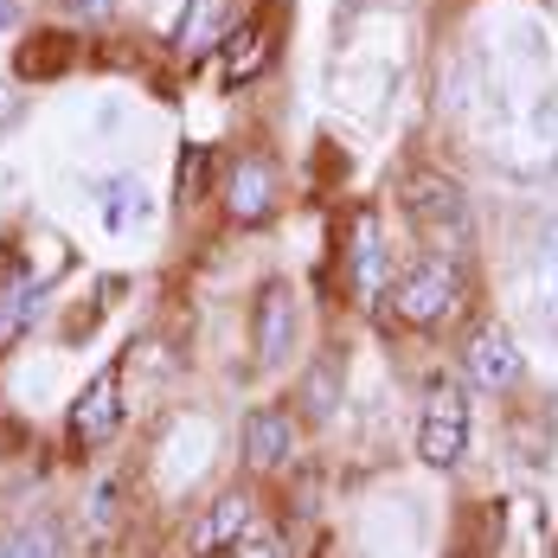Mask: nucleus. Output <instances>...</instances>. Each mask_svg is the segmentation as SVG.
I'll return each mask as SVG.
<instances>
[{"mask_svg":"<svg viewBox=\"0 0 558 558\" xmlns=\"http://www.w3.org/2000/svg\"><path fill=\"white\" fill-rule=\"evenodd\" d=\"M456 302H462L456 257H417V264H404L398 282H391V308H398L404 328H437V322H449Z\"/></svg>","mask_w":558,"mask_h":558,"instance_id":"1","label":"nucleus"},{"mask_svg":"<svg viewBox=\"0 0 558 558\" xmlns=\"http://www.w3.org/2000/svg\"><path fill=\"white\" fill-rule=\"evenodd\" d=\"M404 213H411V225H424L444 244V257H456V244L469 238V199L444 173H424V168L404 173Z\"/></svg>","mask_w":558,"mask_h":558,"instance_id":"2","label":"nucleus"},{"mask_svg":"<svg viewBox=\"0 0 558 558\" xmlns=\"http://www.w3.org/2000/svg\"><path fill=\"white\" fill-rule=\"evenodd\" d=\"M462 449H469V404H462L456 386H430L424 424H417V456H424L430 469H456Z\"/></svg>","mask_w":558,"mask_h":558,"instance_id":"3","label":"nucleus"},{"mask_svg":"<svg viewBox=\"0 0 558 558\" xmlns=\"http://www.w3.org/2000/svg\"><path fill=\"white\" fill-rule=\"evenodd\" d=\"M116 430H122V373H104V379H90L84 398L71 404V444L97 449V444H110Z\"/></svg>","mask_w":558,"mask_h":558,"instance_id":"4","label":"nucleus"},{"mask_svg":"<svg viewBox=\"0 0 558 558\" xmlns=\"http://www.w3.org/2000/svg\"><path fill=\"white\" fill-rule=\"evenodd\" d=\"M289 353H295V289L277 277L257 295V366H282Z\"/></svg>","mask_w":558,"mask_h":558,"instance_id":"5","label":"nucleus"},{"mask_svg":"<svg viewBox=\"0 0 558 558\" xmlns=\"http://www.w3.org/2000/svg\"><path fill=\"white\" fill-rule=\"evenodd\" d=\"M462 373H469V386H482V391H507L520 379V347H513V335L482 328L475 347H469V360H462Z\"/></svg>","mask_w":558,"mask_h":558,"instance_id":"6","label":"nucleus"},{"mask_svg":"<svg viewBox=\"0 0 558 558\" xmlns=\"http://www.w3.org/2000/svg\"><path fill=\"white\" fill-rule=\"evenodd\" d=\"M289 449H295L289 411H251V417H244V462H251V469H282Z\"/></svg>","mask_w":558,"mask_h":558,"instance_id":"7","label":"nucleus"},{"mask_svg":"<svg viewBox=\"0 0 558 558\" xmlns=\"http://www.w3.org/2000/svg\"><path fill=\"white\" fill-rule=\"evenodd\" d=\"M244 533H251V501H244V495H225V501H213V513L193 526V553L219 558V553H231Z\"/></svg>","mask_w":558,"mask_h":558,"instance_id":"8","label":"nucleus"},{"mask_svg":"<svg viewBox=\"0 0 558 558\" xmlns=\"http://www.w3.org/2000/svg\"><path fill=\"white\" fill-rule=\"evenodd\" d=\"M231 13H238V0H186V20H180L173 46H180L186 58H199L206 46H219V39H225Z\"/></svg>","mask_w":558,"mask_h":558,"instance_id":"9","label":"nucleus"},{"mask_svg":"<svg viewBox=\"0 0 558 558\" xmlns=\"http://www.w3.org/2000/svg\"><path fill=\"white\" fill-rule=\"evenodd\" d=\"M353 295L379 302L386 295V244H379V219L353 225Z\"/></svg>","mask_w":558,"mask_h":558,"instance_id":"10","label":"nucleus"},{"mask_svg":"<svg viewBox=\"0 0 558 558\" xmlns=\"http://www.w3.org/2000/svg\"><path fill=\"white\" fill-rule=\"evenodd\" d=\"M270 199H277V173L264 168L257 155H251V161H238V173H231V193H225L231 219H264V213H270Z\"/></svg>","mask_w":558,"mask_h":558,"instance_id":"11","label":"nucleus"},{"mask_svg":"<svg viewBox=\"0 0 558 558\" xmlns=\"http://www.w3.org/2000/svg\"><path fill=\"white\" fill-rule=\"evenodd\" d=\"M39 315H46V282H33V277L7 282V289H0V347H13Z\"/></svg>","mask_w":558,"mask_h":558,"instance_id":"12","label":"nucleus"},{"mask_svg":"<svg viewBox=\"0 0 558 558\" xmlns=\"http://www.w3.org/2000/svg\"><path fill=\"white\" fill-rule=\"evenodd\" d=\"M264 58H270V26H244L231 39V58H225V84H251L264 71Z\"/></svg>","mask_w":558,"mask_h":558,"instance_id":"13","label":"nucleus"},{"mask_svg":"<svg viewBox=\"0 0 558 558\" xmlns=\"http://www.w3.org/2000/svg\"><path fill=\"white\" fill-rule=\"evenodd\" d=\"M0 558H58V526L52 520H20L0 533Z\"/></svg>","mask_w":558,"mask_h":558,"instance_id":"14","label":"nucleus"},{"mask_svg":"<svg viewBox=\"0 0 558 558\" xmlns=\"http://www.w3.org/2000/svg\"><path fill=\"white\" fill-rule=\"evenodd\" d=\"M142 219V186L135 180H110L104 186V231H129Z\"/></svg>","mask_w":558,"mask_h":558,"instance_id":"15","label":"nucleus"},{"mask_svg":"<svg viewBox=\"0 0 558 558\" xmlns=\"http://www.w3.org/2000/svg\"><path fill=\"white\" fill-rule=\"evenodd\" d=\"M335 391H340V366H335V360H322V366H315V379L302 386V398H308V411H322V417H328V411H335Z\"/></svg>","mask_w":558,"mask_h":558,"instance_id":"16","label":"nucleus"},{"mask_svg":"<svg viewBox=\"0 0 558 558\" xmlns=\"http://www.w3.org/2000/svg\"><path fill=\"white\" fill-rule=\"evenodd\" d=\"M116 507H122V488H116V482L90 488V501H84V520H90V533H110V526H116Z\"/></svg>","mask_w":558,"mask_h":558,"instance_id":"17","label":"nucleus"},{"mask_svg":"<svg viewBox=\"0 0 558 558\" xmlns=\"http://www.w3.org/2000/svg\"><path fill=\"white\" fill-rule=\"evenodd\" d=\"M546 302L558 308V238L546 244Z\"/></svg>","mask_w":558,"mask_h":558,"instance_id":"18","label":"nucleus"},{"mask_svg":"<svg viewBox=\"0 0 558 558\" xmlns=\"http://www.w3.org/2000/svg\"><path fill=\"white\" fill-rule=\"evenodd\" d=\"M238 558H282V546H277V539H257V546H244Z\"/></svg>","mask_w":558,"mask_h":558,"instance_id":"19","label":"nucleus"},{"mask_svg":"<svg viewBox=\"0 0 558 558\" xmlns=\"http://www.w3.org/2000/svg\"><path fill=\"white\" fill-rule=\"evenodd\" d=\"M13 20H20V0H0V33H7Z\"/></svg>","mask_w":558,"mask_h":558,"instance_id":"20","label":"nucleus"},{"mask_svg":"<svg viewBox=\"0 0 558 558\" xmlns=\"http://www.w3.org/2000/svg\"><path fill=\"white\" fill-rule=\"evenodd\" d=\"M77 7H84V13H110V0H77Z\"/></svg>","mask_w":558,"mask_h":558,"instance_id":"21","label":"nucleus"}]
</instances>
